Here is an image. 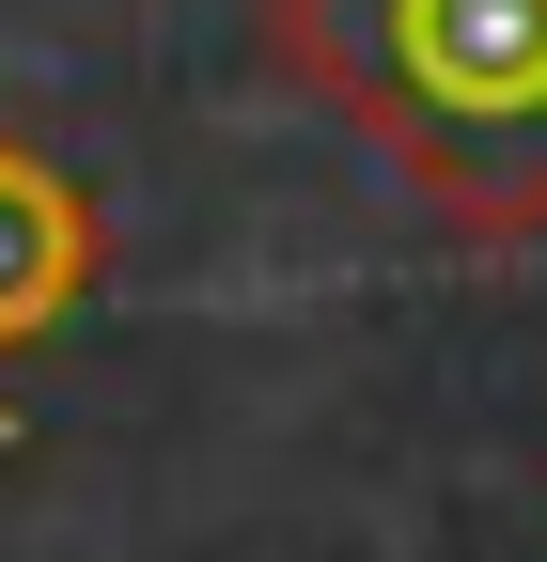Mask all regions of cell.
Wrapping results in <instances>:
<instances>
[{
    "mask_svg": "<svg viewBox=\"0 0 547 562\" xmlns=\"http://www.w3.org/2000/svg\"><path fill=\"white\" fill-rule=\"evenodd\" d=\"M250 47L454 250L547 235V0H266Z\"/></svg>",
    "mask_w": 547,
    "mask_h": 562,
    "instance_id": "1",
    "label": "cell"
},
{
    "mask_svg": "<svg viewBox=\"0 0 547 562\" xmlns=\"http://www.w3.org/2000/svg\"><path fill=\"white\" fill-rule=\"evenodd\" d=\"M94 281H110V220H94V188L63 172L47 140H16V125H0V360L63 344Z\"/></svg>",
    "mask_w": 547,
    "mask_h": 562,
    "instance_id": "2",
    "label": "cell"
},
{
    "mask_svg": "<svg viewBox=\"0 0 547 562\" xmlns=\"http://www.w3.org/2000/svg\"><path fill=\"white\" fill-rule=\"evenodd\" d=\"M0 453H16V406H0Z\"/></svg>",
    "mask_w": 547,
    "mask_h": 562,
    "instance_id": "3",
    "label": "cell"
}]
</instances>
